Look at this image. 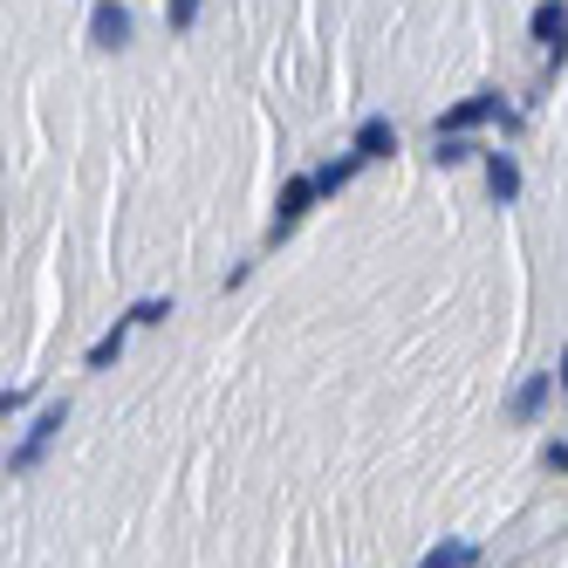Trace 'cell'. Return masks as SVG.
<instances>
[{
    "label": "cell",
    "mask_w": 568,
    "mask_h": 568,
    "mask_svg": "<svg viewBox=\"0 0 568 568\" xmlns=\"http://www.w3.org/2000/svg\"><path fill=\"white\" fill-rule=\"evenodd\" d=\"M62 425H69V404H49V412L28 425V438L8 453V473H34V466H42V459H49V445L62 438Z\"/></svg>",
    "instance_id": "6da1fadb"
},
{
    "label": "cell",
    "mask_w": 568,
    "mask_h": 568,
    "mask_svg": "<svg viewBox=\"0 0 568 568\" xmlns=\"http://www.w3.org/2000/svg\"><path fill=\"white\" fill-rule=\"evenodd\" d=\"M494 116H500V124H520L514 110H500V97H494V90H479V97H466V103H453V110H445L432 131H438V138H466L473 124H494Z\"/></svg>",
    "instance_id": "7a4b0ae2"
},
{
    "label": "cell",
    "mask_w": 568,
    "mask_h": 568,
    "mask_svg": "<svg viewBox=\"0 0 568 568\" xmlns=\"http://www.w3.org/2000/svg\"><path fill=\"white\" fill-rule=\"evenodd\" d=\"M90 49H103V55L131 49V8L124 0H97L90 8Z\"/></svg>",
    "instance_id": "3957f363"
},
{
    "label": "cell",
    "mask_w": 568,
    "mask_h": 568,
    "mask_svg": "<svg viewBox=\"0 0 568 568\" xmlns=\"http://www.w3.org/2000/svg\"><path fill=\"white\" fill-rule=\"evenodd\" d=\"M315 206V185L308 179H288L281 185V199H274V226H267V240H281V233H295V220Z\"/></svg>",
    "instance_id": "277c9868"
},
{
    "label": "cell",
    "mask_w": 568,
    "mask_h": 568,
    "mask_svg": "<svg viewBox=\"0 0 568 568\" xmlns=\"http://www.w3.org/2000/svg\"><path fill=\"white\" fill-rule=\"evenodd\" d=\"M390 151H397V124L390 116H363L356 124V158L371 165V158H390Z\"/></svg>",
    "instance_id": "5b68a950"
},
{
    "label": "cell",
    "mask_w": 568,
    "mask_h": 568,
    "mask_svg": "<svg viewBox=\"0 0 568 568\" xmlns=\"http://www.w3.org/2000/svg\"><path fill=\"white\" fill-rule=\"evenodd\" d=\"M555 384H561V371H535V377H527V384L514 390L507 412H514V418H541V404L555 397Z\"/></svg>",
    "instance_id": "8992f818"
},
{
    "label": "cell",
    "mask_w": 568,
    "mask_h": 568,
    "mask_svg": "<svg viewBox=\"0 0 568 568\" xmlns=\"http://www.w3.org/2000/svg\"><path fill=\"white\" fill-rule=\"evenodd\" d=\"M527 34L548 49V62H561V0H541V8L527 14Z\"/></svg>",
    "instance_id": "52a82bcc"
},
{
    "label": "cell",
    "mask_w": 568,
    "mask_h": 568,
    "mask_svg": "<svg viewBox=\"0 0 568 568\" xmlns=\"http://www.w3.org/2000/svg\"><path fill=\"white\" fill-rule=\"evenodd\" d=\"M356 172H363V158H356V151H343V158H329L322 172H308V185H315V199H322V192H343Z\"/></svg>",
    "instance_id": "ba28073f"
},
{
    "label": "cell",
    "mask_w": 568,
    "mask_h": 568,
    "mask_svg": "<svg viewBox=\"0 0 568 568\" xmlns=\"http://www.w3.org/2000/svg\"><path fill=\"white\" fill-rule=\"evenodd\" d=\"M486 185H494V199L507 206V199L520 192V165H514V158H500V151H486Z\"/></svg>",
    "instance_id": "9c48e42d"
},
{
    "label": "cell",
    "mask_w": 568,
    "mask_h": 568,
    "mask_svg": "<svg viewBox=\"0 0 568 568\" xmlns=\"http://www.w3.org/2000/svg\"><path fill=\"white\" fill-rule=\"evenodd\" d=\"M473 561H479V548H473V541H438L418 568H473Z\"/></svg>",
    "instance_id": "30bf717a"
},
{
    "label": "cell",
    "mask_w": 568,
    "mask_h": 568,
    "mask_svg": "<svg viewBox=\"0 0 568 568\" xmlns=\"http://www.w3.org/2000/svg\"><path fill=\"white\" fill-rule=\"evenodd\" d=\"M124 336H131V329H124V322H116L110 336H97V343H90V356H83V363H90V371H110V363L124 356Z\"/></svg>",
    "instance_id": "8fae6325"
},
{
    "label": "cell",
    "mask_w": 568,
    "mask_h": 568,
    "mask_svg": "<svg viewBox=\"0 0 568 568\" xmlns=\"http://www.w3.org/2000/svg\"><path fill=\"white\" fill-rule=\"evenodd\" d=\"M172 315V295H151V302H138V308H124L116 322H124V329H151V322H165Z\"/></svg>",
    "instance_id": "7c38bea8"
},
{
    "label": "cell",
    "mask_w": 568,
    "mask_h": 568,
    "mask_svg": "<svg viewBox=\"0 0 568 568\" xmlns=\"http://www.w3.org/2000/svg\"><path fill=\"white\" fill-rule=\"evenodd\" d=\"M199 8H206V0H165V28H172V34L199 28Z\"/></svg>",
    "instance_id": "4fadbf2b"
},
{
    "label": "cell",
    "mask_w": 568,
    "mask_h": 568,
    "mask_svg": "<svg viewBox=\"0 0 568 568\" xmlns=\"http://www.w3.org/2000/svg\"><path fill=\"white\" fill-rule=\"evenodd\" d=\"M466 158H479L466 138H438V165H466Z\"/></svg>",
    "instance_id": "5bb4252c"
},
{
    "label": "cell",
    "mask_w": 568,
    "mask_h": 568,
    "mask_svg": "<svg viewBox=\"0 0 568 568\" xmlns=\"http://www.w3.org/2000/svg\"><path fill=\"white\" fill-rule=\"evenodd\" d=\"M28 404V390H0V412H21Z\"/></svg>",
    "instance_id": "9a60e30c"
}]
</instances>
